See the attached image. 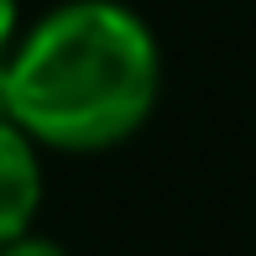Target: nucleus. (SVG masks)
I'll use <instances>...</instances> for the list:
<instances>
[{
	"mask_svg": "<svg viewBox=\"0 0 256 256\" xmlns=\"http://www.w3.org/2000/svg\"><path fill=\"white\" fill-rule=\"evenodd\" d=\"M16 37H21V10L16 0H0V58L16 48Z\"/></svg>",
	"mask_w": 256,
	"mask_h": 256,
	"instance_id": "20e7f679",
	"label": "nucleus"
},
{
	"mask_svg": "<svg viewBox=\"0 0 256 256\" xmlns=\"http://www.w3.org/2000/svg\"><path fill=\"white\" fill-rule=\"evenodd\" d=\"M42 209V146L0 115V246L26 236Z\"/></svg>",
	"mask_w": 256,
	"mask_h": 256,
	"instance_id": "f03ea898",
	"label": "nucleus"
},
{
	"mask_svg": "<svg viewBox=\"0 0 256 256\" xmlns=\"http://www.w3.org/2000/svg\"><path fill=\"white\" fill-rule=\"evenodd\" d=\"M0 256H68L63 246H58V240H48V236H16V240H6V246H0Z\"/></svg>",
	"mask_w": 256,
	"mask_h": 256,
	"instance_id": "7ed1b4c3",
	"label": "nucleus"
},
{
	"mask_svg": "<svg viewBox=\"0 0 256 256\" xmlns=\"http://www.w3.org/2000/svg\"><path fill=\"white\" fill-rule=\"evenodd\" d=\"M0 115H6V58H0Z\"/></svg>",
	"mask_w": 256,
	"mask_h": 256,
	"instance_id": "39448f33",
	"label": "nucleus"
},
{
	"mask_svg": "<svg viewBox=\"0 0 256 256\" xmlns=\"http://www.w3.org/2000/svg\"><path fill=\"white\" fill-rule=\"evenodd\" d=\"M157 89V37L120 0H63L6 52V115L52 152L120 146L152 115Z\"/></svg>",
	"mask_w": 256,
	"mask_h": 256,
	"instance_id": "f257e3e1",
	"label": "nucleus"
}]
</instances>
